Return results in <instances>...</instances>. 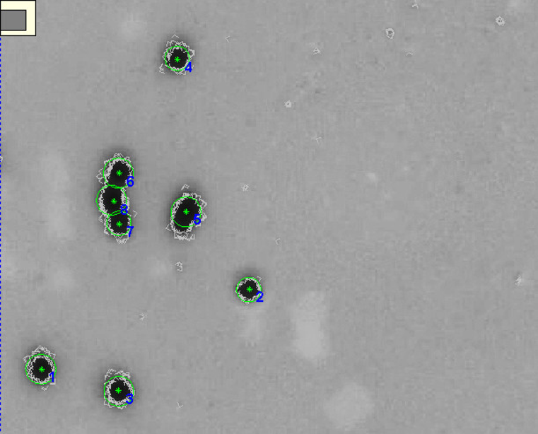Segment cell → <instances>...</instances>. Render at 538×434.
<instances>
[{
  "instance_id": "cell-1",
  "label": "cell",
  "mask_w": 538,
  "mask_h": 434,
  "mask_svg": "<svg viewBox=\"0 0 538 434\" xmlns=\"http://www.w3.org/2000/svg\"><path fill=\"white\" fill-rule=\"evenodd\" d=\"M104 387V404L107 406L122 410L134 403L135 389L129 373L110 369L105 376Z\"/></svg>"
},
{
  "instance_id": "cell-2",
  "label": "cell",
  "mask_w": 538,
  "mask_h": 434,
  "mask_svg": "<svg viewBox=\"0 0 538 434\" xmlns=\"http://www.w3.org/2000/svg\"><path fill=\"white\" fill-rule=\"evenodd\" d=\"M204 202L195 194H185L175 203L172 213V227L175 233L185 234L200 223Z\"/></svg>"
},
{
  "instance_id": "cell-3",
  "label": "cell",
  "mask_w": 538,
  "mask_h": 434,
  "mask_svg": "<svg viewBox=\"0 0 538 434\" xmlns=\"http://www.w3.org/2000/svg\"><path fill=\"white\" fill-rule=\"evenodd\" d=\"M55 354L47 348L38 346L33 353L24 358L28 377L37 385H55Z\"/></svg>"
},
{
  "instance_id": "cell-4",
  "label": "cell",
  "mask_w": 538,
  "mask_h": 434,
  "mask_svg": "<svg viewBox=\"0 0 538 434\" xmlns=\"http://www.w3.org/2000/svg\"><path fill=\"white\" fill-rule=\"evenodd\" d=\"M194 52L182 42H168L163 54L165 66L175 74L184 73L191 67Z\"/></svg>"
},
{
  "instance_id": "cell-5",
  "label": "cell",
  "mask_w": 538,
  "mask_h": 434,
  "mask_svg": "<svg viewBox=\"0 0 538 434\" xmlns=\"http://www.w3.org/2000/svg\"><path fill=\"white\" fill-rule=\"evenodd\" d=\"M131 175V167L127 159L117 156L107 165L105 179L107 184L114 187L122 188L127 185Z\"/></svg>"
},
{
  "instance_id": "cell-6",
  "label": "cell",
  "mask_w": 538,
  "mask_h": 434,
  "mask_svg": "<svg viewBox=\"0 0 538 434\" xmlns=\"http://www.w3.org/2000/svg\"><path fill=\"white\" fill-rule=\"evenodd\" d=\"M123 203L124 193L121 188L107 186L100 193V207L107 214L117 213L120 211Z\"/></svg>"
},
{
  "instance_id": "cell-7",
  "label": "cell",
  "mask_w": 538,
  "mask_h": 434,
  "mask_svg": "<svg viewBox=\"0 0 538 434\" xmlns=\"http://www.w3.org/2000/svg\"><path fill=\"white\" fill-rule=\"evenodd\" d=\"M236 293L245 303H257L263 297L259 279L247 278L236 286Z\"/></svg>"
},
{
  "instance_id": "cell-8",
  "label": "cell",
  "mask_w": 538,
  "mask_h": 434,
  "mask_svg": "<svg viewBox=\"0 0 538 434\" xmlns=\"http://www.w3.org/2000/svg\"><path fill=\"white\" fill-rule=\"evenodd\" d=\"M107 228L113 235L118 239H123L130 232V221L127 215L123 213H115L110 215L107 221Z\"/></svg>"
},
{
  "instance_id": "cell-9",
  "label": "cell",
  "mask_w": 538,
  "mask_h": 434,
  "mask_svg": "<svg viewBox=\"0 0 538 434\" xmlns=\"http://www.w3.org/2000/svg\"><path fill=\"white\" fill-rule=\"evenodd\" d=\"M387 35H388L389 37L392 38L394 35V31L392 30V28H390V30H387Z\"/></svg>"
}]
</instances>
